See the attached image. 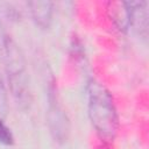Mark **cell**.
<instances>
[{"label": "cell", "mask_w": 149, "mask_h": 149, "mask_svg": "<svg viewBox=\"0 0 149 149\" xmlns=\"http://www.w3.org/2000/svg\"><path fill=\"white\" fill-rule=\"evenodd\" d=\"M0 55L5 64L8 83L15 101L22 108L29 107L30 90L24 58L17 44L9 36L6 37L0 47Z\"/></svg>", "instance_id": "7a4b0ae2"}, {"label": "cell", "mask_w": 149, "mask_h": 149, "mask_svg": "<svg viewBox=\"0 0 149 149\" xmlns=\"http://www.w3.org/2000/svg\"><path fill=\"white\" fill-rule=\"evenodd\" d=\"M13 142H14V137H13L10 129L3 123L2 119L0 118V143L9 146Z\"/></svg>", "instance_id": "8992f818"}, {"label": "cell", "mask_w": 149, "mask_h": 149, "mask_svg": "<svg viewBox=\"0 0 149 149\" xmlns=\"http://www.w3.org/2000/svg\"><path fill=\"white\" fill-rule=\"evenodd\" d=\"M127 21L133 29L144 38L148 34V3L146 1H130L123 3Z\"/></svg>", "instance_id": "277c9868"}, {"label": "cell", "mask_w": 149, "mask_h": 149, "mask_svg": "<svg viewBox=\"0 0 149 149\" xmlns=\"http://www.w3.org/2000/svg\"><path fill=\"white\" fill-rule=\"evenodd\" d=\"M87 108L92 126L105 141H113L118 132V114L113 98L104 85L92 80L87 87Z\"/></svg>", "instance_id": "6da1fadb"}, {"label": "cell", "mask_w": 149, "mask_h": 149, "mask_svg": "<svg viewBox=\"0 0 149 149\" xmlns=\"http://www.w3.org/2000/svg\"><path fill=\"white\" fill-rule=\"evenodd\" d=\"M7 92L3 84V80L0 76V118L2 119L7 113Z\"/></svg>", "instance_id": "52a82bcc"}, {"label": "cell", "mask_w": 149, "mask_h": 149, "mask_svg": "<svg viewBox=\"0 0 149 149\" xmlns=\"http://www.w3.org/2000/svg\"><path fill=\"white\" fill-rule=\"evenodd\" d=\"M33 20L41 28H48L52 17V2L50 1H30L27 3Z\"/></svg>", "instance_id": "5b68a950"}, {"label": "cell", "mask_w": 149, "mask_h": 149, "mask_svg": "<svg viewBox=\"0 0 149 149\" xmlns=\"http://www.w3.org/2000/svg\"><path fill=\"white\" fill-rule=\"evenodd\" d=\"M48 123L55 140L59 142L66 140L69 134V120L64 109L62 108V106L57 100V95L54 88H51L49 92Z\"/></svg>", "instance_id": "3957f363"}]
</instances>
